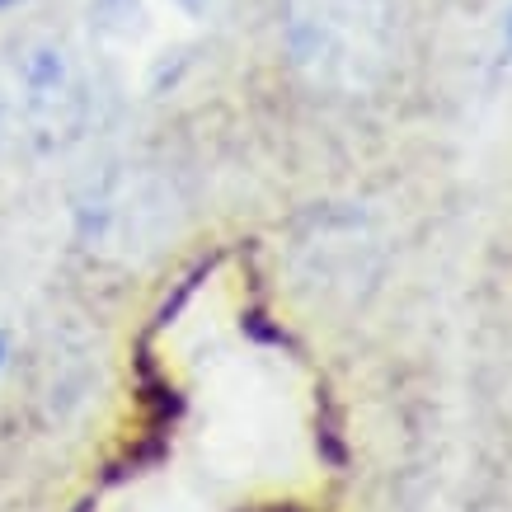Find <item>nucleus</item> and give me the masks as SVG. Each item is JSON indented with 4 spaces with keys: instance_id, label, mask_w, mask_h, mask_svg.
Segmentation results:
<instances>
[{
    "instance_id": "obj_3",
    "label": "nucleus",
    "mask_w": 512,
    "mask_h": 512,
    "mask_svg": "<svg viewBox=\"0 0 512 512\" xmlns=\"http://www.w3.org/2000/svg\"><path fill=\"white\" fill-rule=\"evenodd\" d=\"M80 226L90 235V249L118 254V259H137L160 249V240L174 226V202L170 188L146 179V174H113L90 198H80Z\"/></svg>"
},
{
    "instance_id": "obj_5",
    "label": "nucleus",
    "mask_w": 512,
    "mask_h": 512,
    "mask_svg": "<svg viewBox=\"0 0 512 512\" xmlns=\"http://www.w3.org/2000/svg\"><path fill=\"white\" fill-rule=\"evenodd\" d=\"M10 5H19V0H0V10H10Z\"/></svg>"
},
{
    "instance_id": "obj_2",
    "label": "nucleus",
    "mask_w": 512,
    "mask_h": 512,
    "mask_svg": "<svg viewBox=\"0 0 512 512\" xmlns=\"http://www.w3.org/2000/svg\"><path fill=\"white\" fill-rule=\"evenodd\" d=\"M90 123V90L76 52L29 38L0 62V141L24 156H57Z\"/></svg>"
},
{
    "instance_id": "obj_1",
    "label": "nucleus",
    "mask_w": 512,
    "mask_h": 512,
    "mask_svg": "<svg viewBox=\"0 0 512 512\" xmlns=\"http://www.w3.org/2000/svg\"><path fill=\"white\" fill-rule=\"evenodd\" d=\"M282 43L306 85L325 94H376L404 52L400 0H282Z\"/></svg>"
},
{
    "instance_id": "obj_4",
    "label": "nucleus",
    "mask_w": 512,
    "mask_h": 512,
    "mask_svg": "<svg viewBox=\"0 0 512 512\" xmlns=\"http://www.w3.org/2000/svg\"><path fill=\"white\" fill-rule=\"evenodd\" d=\"M10 329H0V372H5V367H10Z\"/></svg>"
}]
</instances>
